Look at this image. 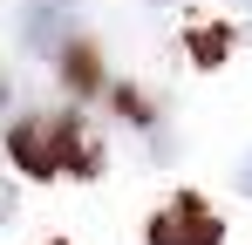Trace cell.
Listing matches in <instances>:
<instances>
[{
    "label": "cell",
    "mask_w": 252,
    "mask_h": 245,
    "mask_svg": "<svg viewBox=\"0 0 252 245\" xmlns=\"http://www.w3.org/2000/svg\"><path fill=\"white\" fill-rule=\"evenodd\" d=\"M7 157L28 177H95L102 143L75 109H28V116H7Z\"/></svg>",
    "instance_id": "1"
},
{
    "label": "cell",
    "mask_w": 252,
    "mask_h": 245,
    "mask_svg": "<svg viewBox=\"0 0 252 245\" xmlns=\"http://www.w3.org/2000/svg\"><path fill=\"white\" fill-rule=\"evenodd\" d=\"M143 239L150 245H218L225 239V225H218V211L205 198H191V191H177L150 211V225H143Z\"/></svg>",
    "instance_id": "2"
},
{
    "label": "cell",
    "mask_w": 252,
    "mask_h": 245,
    "mask_svg": "<svg viewBox=\"0 0 252 245\" xmlns=\"http://www.w3.org/2000/svg\"><path fill=\"white\" fill-rule=\"evenodd\" d=\"M68 41H75V14H55V7H28V14H21V48H28V55L55 61Z\"/></svg>",
    "instance_id": "3"
},
{
    "label": "cell",
    "mask_w": 252,
    "mask_h": 245,
    "mask_svg": "<svg viewBox=\"0 0 252 245\" xmlns=\"http://www.w3.org/2000/svg\"><path fill=\"white\" fill-rule=\"evenodd\" d=\"M55 68H62V82H68L75 95H95V89H102V61H95L89 41H68V48L55 55Z\"/></svg>",
    "instance_id": "4"
},
{
    "label": "cell",
    "mask_w": 252,
    "mask_h": 245,
    "mask_svg": "<svg viewBox=\"0 0 252 245\" xmlns=\"http://www.w3.org/2000/svg\"><path fill=\"white\" fill-rule=\"evenodd\" d=\"M232 184H239V191H246V198H252V150H246V157H239V170H232Z\"/></svg>",
    "instance_id": "5"
},
{
    "label": "cell",
    "mask_w": 252,
    "mask_h": 245,
    "mask_svg": "<svg viewBox=\"0 0 252 245\" xmlns=\"http://www.w3.org/2000/svg\"><path fill=\"white\" fill-rule=\"evenodd\" d=\"M0 116H14V75L0 68Z\"/></svg>",
    "instance_id": "6"
},
{
    "label": "cell",
    "mask_w": 252,
    "mask_h": 245,
    "mask_svg": "<svg viewBox=\"0 0 252 245\" xmlns=\"http://www.w3.org/2000/svg\"><path fill=\"white\" fill-rule=\"evenodd\" d=\"M0 225H14V184L0 177Z\"/></svg>",
    "instance_id": "7"
},
{
    "label": "cell",
    "mask_w": 252,
    "mask_h": 245,
    "mask_svg": "<svg viewBox=\"0 0 252 245\" xmlns=\"http://www.w3.org/2000/svg\"><path fill=\"white\" fill-rule=\"evenodd\" d=\"M28 7H55V14H82V0H28Z\"/></svg>",
    "instance_id": "8"
},
{
    "label": "cell",
    "mask_w": 252,
    "mask_h": 245,
    "mask_svg": "<svg viewBox=\"0 0 252 245\" xmlns=\"http://www.w3.org/2000/svg\"><path fill=\"white\" fill-rule=\"evenodd\" d=\"M232 7H239V14H252V0H232Z\"/></svg>",
    "instance_id": "9"
},
{
    "label": "cell",
    "mask_w": 252,
    "mask_h": 245,
    "mask_svg": "<svg viewBox=\"0 0 252 245\" xmlns=\"http://www.w3.org/2000/svg\"><path fill=\"white\" fill-rule=\"evenodd\" d=\"M143 7H170V0H143Z\"/></svg>",
    "instance_id": "10"
}]
</instances>
